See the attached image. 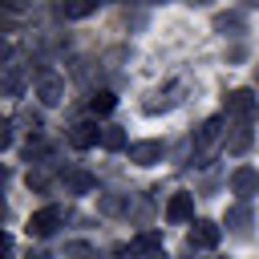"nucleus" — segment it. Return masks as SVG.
<instances>
[{
	"instance_id": "9d476101",
	"label": "nucleus",
	"mask_w": 259,
	"mask_h": 259,
	"mask_svg": "<svg viewBox=\"0 0 259 259\" xmlns=\"http://www.w3.org/2000/svg\"><path fill=\"white\" fill-rule=\"evenodd\" d=\"M162 154H166V146L158 138H146V142L130 146V162H138V166H154V162H162Z\"/></svg>"
},
{
	"instance_id": "0eeeda50",
	"label": "nucleus",
	"mask_w": 259,
	"mask_h": 259,
	"mask_svg": "<svg viewBox=\"0 0 259 259\" xmlns=\"http://www.w3.org/2000/svg\"><path fill=\"white\" fill-rule=\"evenodd\" d=\"M190 219H194V194H186V190L170 194V202H166V223L182 227V223H190Z\"/></svg>"
},
{
	"instance_id": "7ed1b4c3",
	"label": "nucleus",
	"mask_w": 259,
	"mask_h": 259,
	"mask_svg": "<svg viewBox=\"0 0 259 259\" xmlns=\"http://www.w3.org/2000/svg\"><path fill=\"white\" fill-rule=\"evenodd\" d=\"M61 219H65V210H61V206H40V210H32V214H28V227H24V231H28L32 239H49V235L61 227Z\"/></svg>"
},
{
	"instance_id": "ddd939ff",
	"label": "nucleus",
	"mask_w": 259,
	"mask_h": 259,
	"mask_svg": "<svg viewBox=\"0 0 259 259\" xmlns=\"http://www.w3.org/2000/svg\"><path fill=\"white\" fill-rule=\"evenodd\" d=\"M97 8H101L97 0H61V8H57V12H61L65 20H81V16H93Z\"/></svg>"
},
{
	"instance_id": "6e6552de",
	"label": "nucleus",
	"mask_w": 259,
	"mask_h": 259,
	"mask_svg": "<svg viewBox=\"0 0 259 259\" xmlns=\"http://www.w3.org/2000/svg\"><path fill=\"white\" fill-rule=\"evenodd\" d=\"M231 194H239V198L259 194V170H255V166H239V170H231Z\"/></svg>"
},
{
	"instance_id": "f3484780",
	"label": "nucleus",
	"mask_w": 259,
	"mask_h": 259,
	"mask_svg": "<svg viewBox=\"0 0 259 259\" xmlns=\"http://www.w3.org/2000/svg\"><path fill=\"white\" fill-rule=\"evenodd\" d=\"M97 206H101V214H121V210H130V198L125 194H105Z\"/></svg>"
},
{
	"instance_id": "f03ea898",
	"label": "nucleus",
	"mask_w": 259,
	"mask_h": 259,
	"mask_svg": "<svg viewBox=\"0 0 259 259\" xmlns=\"http://www.w3.org/2000/svg\"><path fill=\"white\" fill-rule=\"evenodd\" d=\"M255 113H259V101H255L251 89H231L227 93V117H235L239 125H251Z\"/></svg>"
},
{
	"instance_id": "4468645a",
	"label": "nucleus",
	"mask_w": 259,
	"mask_h": 259,
	"mask_svg": "<svg viewBox=\"0 0 259 259\" xmlns=\"http://www.w3.org/2000/svg\"><path fill=\"white\" fill-rule=\"evenodd\" d=\"M178 93H182V81H170V85H166V93H158L162 101H158V105H146V113H158V109H170V105H178Z\"/></svg>"
},
{
	"instance_id": "1a4fd4ad",
	"label": "nucleus",
	"mask_w": 259,
	"mask_h": 259,
	"mask_svg": "<svg viewBox=\"0 0 259 259\" xmlns=\"http://www.w3.org/2000/svg\"><path fill=\"white\" fill-rule=\"evenodd\" d=\"M0 89H4V97H24V89H28V73H24V65H4V77H0Z\"/></svg>"
},
{
	"instance_id": "39448f33",
	"label": "nucleus",
	"mask_w": 259,
	"mask_h": 259,
	"mask_svg": "<svg viewBox=\"0 0 259 259\" xmlns=\"http://www.w3.org/2000/svg\"><path fill=\"white\" fill-rule=\"evenodd\" d=\"M36 97H40V105H61L65 101V81L53 69H40L36 73Z\"/></svg>"
},
{
	"instance_id": "a211bd4d",
	"label": "nucleus",
	"mask_w": 259,
	"mask_h": 259,
	"mask_svg": "<svg viewBox=\"0 0 259 259\" xmlns=\"http://www.w3.org/2000/svg\"><path fill=\"white\" fill-rule=\"evenodd\" d=\"M227 227H235V231H247V227H251V210H247L243 202H239V206H231V210H227Z\"/></svg>"
},
{
	"instance_id": "412c9836",
	"label": "nucleus",
	"mask_w": 259,
	"mask_h": 259,
	"mask_svg": "<svg viewBox=\"0 0 259 259\" xmlns=\"http://www.w3.org/2000/svg\"><path fill=\"white\" fill-rule=\"evenodd\" d=\"M214 28H219V32H227V28H231V32H243V16H239V12H227V16H214Z\"/></svg>"
},
{
	"instance_id": "aec40b11",
	"label": "nucleus",
	"mask_w": 259,
	"mask_h": 259,
	"mask_svg": "<svg viewBox=\"0 0 259 259\" xmlns=\"http://www.w3.org/2000/svg\"><path fill=\"white\" fill-rule=\"evenodd\" d=\"M113 105H117V97H113L109 89H101V93H93V97H89V109H93V113H109Z\"/></svg>"
},
{
	"instance_id": "2eb2a0df",
	"label": "nucleus",
	"mask_w": 259,
	"mask_h": 259,
	"mask_svg": "<svg viewBox=\"0 0 259 259\" xmlns=\"http://www.w3.org/2000/svg\"><path fill=\"white\" fill-rule=\"evenodd\" d=\"M251 146V125H235V134L227 138V154H243Z\"/></svg>"
},
{
	"instance_id": "5701e85b",
	"label": "nucleus",
	"mask_w": 259,
	"mask_h": 259,
	"mask_svg": "<svg viewBox=\"0 0 259 259\" xmlns=\"http://www.w3.org/2000/svg\"><path fill=\"white\" fill-rule=\"evenodd\" d=\"M28 259H49V255H40V251H36V255H28Z\"/></svg>"
},
{
	"instance_id": "6ab92c4d",
	"label": "nucleus",
	"mask_w": 259,
	"mask_h": 259,
	"mask_svg": "<svg viewBox=\"0 0 259 259\" xmlns=\"http://www.w3.org/2000/svg\"><path fill=\"white\" fill-rule=\"evenodd\" d=\"M65 259H97V251L85 239H73V243H65Z\"/></svg>"
},
{
	"instance_id": "20e7f679",
	"label": "nucleus",
	"mask_w": 259,
	"mask_h": 259,
	"mask_svg": "<svg viewBox=\"0 0 259 259\" xmlns=\"http://www.w3.org/2000/svg\"><path fill=\"white\" fill-rule=\"evenodd\" d=\"M219 239H223L219 223H210V219H198V223H190V235H186L190 251H214V247H219Z\"/></svg>"
},
{
	"instance_id": "f8f14e48",
	"label": "nucleus",
	"mask_w": 259,
	"mask_h": 259,
	"mask_svg": "<svg viewBox=\"0 0 259 259\" xmlns=\"http://www.w3.org/2000/svg\"><path fill=\"white\" fill-rule=\"evenodd\" d=\"M130 255H162V235L158 231H142L138 239H130Z\"/></svg>"
},
{
	"instance_id": "dca6fc26",
	"label": "nucleus",
	"mask_w": 259,
	"mask_h": 259,
	"mask_svg": "<svg viewBox=\"0 0 259 259\" xmlns=\"http://www.w3.org/2000/svg\"><path fill=\"white\" fill-rule=\"evenodd\" d=\"M101 146H105V150H130V142H125L121 125H105V134H101Z\"/></svg>"
},
{
	"instance_id": "423d86ee",
	"label": "nucleus",
	"mask_w": 259,
	"mask_h": 259,
	"mask_svg": "<svg viewBox=\"0 0 259 259\" xmlns=\"http://www.w3.org/2000/svg\"><path fill=\"white\" fill-rule=\"evenodd\" d=\"M101 134H105V125H97V121H77L73 130H69V146L73 150H89V146H97L101 142Z\"/></svg>"
},
{
	"instance_id": "f257e3e1",
	"label": "nucleus",
	"mask_w": 259,
	"mask_h": 259,
	"mask_svg": "<svg viewBox=\"0 0 259 259\" xmlns=\"http://www.w3.org/2000/svg\"><path fill=\"white\" fill-rule=\"evenodd\" d=\"M219 138H223V117H206V121L198 125V134H194V158H198V166H206V162L214 158Z\"/></svg>"
},
{
	"instance_id": "4be33fe9",
	"label": "nucleus",
	"mask_w": 259,
	"mask_h": 259,
	"mask_svg": "<svg viewBox=\"0 0 259 259\" xmlns=\"http://www.w3.org/2000/svg\"><path fill=\"white\" fill-rule=\"evenodd\" d=\"M8 146H12V121L0 125V150H8Z\"/></svg>"
},
{
	"instance_id": "9b49d317",
	"label": "nucleus",
	"mask_w": 259,
	"mask_h": 259,
	"mask_svg": "<svg viewBox=\"0 0 259 259\" xmlns=\"http://www.w3.org/2000/svg\"><path fill=\"white\" fill-rule=\"evenodd\" d=\"M61 182H65V190H69V194H89V190L97 186V178H93V174H85V170H65V174H61Z\"/></svg>"
}]
</instances>
